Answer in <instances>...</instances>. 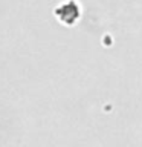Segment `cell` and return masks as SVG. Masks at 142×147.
I'll return each instance as SVG.
<instances>
[{
  "instance_id": "1",
  "label": "cell",
  "mask_w": 142,
  "mask_h": 147,
  "mask_svg": "<svg viewBox=\"0 0 142 147\" xmlns=\"http://www.w3.org/2000/svg\"><path fill=\"white\" fill-rule=\"evenodd\" d=\"M78 16H80L78 3H75L73 0H67V2L60 5L58 8H55V17L67 26L75 23V20H78Z\"/></svg>"
}]
</instances>
